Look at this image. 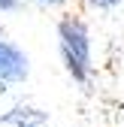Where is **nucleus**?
I'll use <instances>...</instances> for the list:
<instances>
[{"instance_id":"nucleus-1","label":"nucleus","mask_w":124,"mask_h":127,"mask_svg":"<svg viewBox=\"0 0 124 127\" xmlns=\"http://www.w3.org/2000/svg\"><path fill=\"white\" fill-rule=\"evenodd\" d=\"M58 33H61V49H64V61H67V70L85 82L88 79V64H91V42H88V27L79 18H64L58 24Z\"/></svg>"},{"instance_id":"nucleus-2","label":"nucleus","mask_w":124,"mask_h":127,"mask_svg":"<svg viewBox=\"0 0 124 127\" xmlns=\"http://www.w3.org/2000/svg\"><path fill=\"white\" fill-rule=\"evenodd\" d=\"M27 76V58L9 42H0V79L6 82H18Z\"/></svg>"},{"instance_id":"nucleus-3","label":"nucleus","mask_w":124,"mask_h":127,"mask_svg":"<svg viewBox=\"0 0 124 127\" xmlns=\"http://www.w3.org/2000/svg\"><path fill=\"white\" fill-rule=\"evenodd\" d=\"M91 6H97V9H109V6H115L118 0H88Z\"/></svg>"},{"instance_id":"nucleus-4","label":"nucleus","mask_w":124,"mask_h":127,"mask_svg":"<svg viewBox=\"0 0 124 127\" xmlns=\"http://www.w3.org/2000/svg\"><path fill=\"white\" fill-rule=\"evenodd\" d=\"M0 9H15V0H0Z\"/></svg>"},{"instance_id":"nucleus-5","label":"nucleus","mask_w":124,"mask_h":127,"mask_svg":"<svg viewBox=\"0 0 124 127\" xmlns=\"http://www.w3.org/2000/svg\"><path fill=\"white\" fill-rule=\"evenodd\" d=\"M42 3H52V6H58V3H64V0H42Z\"/></svg>"}]
</instances>
